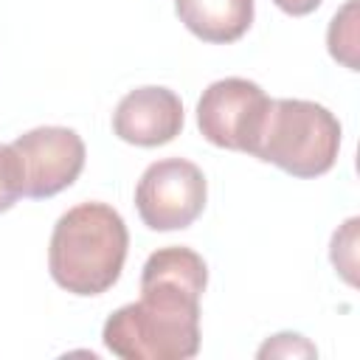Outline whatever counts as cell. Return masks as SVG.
<instances>
[{"label": "cell", "instance_id": "obj_1", "mask_svg": "<svg viewBox=\"0 0 360 360\" xmlns=\"http://www.w3.org/2000/svg\"><path fill=\"white\" fill-rule=\"evenodd\" d=\"M208 267L191 248L155 250L141 273V298L115 309L104 346L124 360H186L200 352V295Z\"/></svg>", "mask_w": 360, "mask_h": 360}, {"label": "cell", "instance_id": "obj_2", "mask_svg": "<svg viewBox=\"0 0 360 360\" xmlns=\"http://www.w3.org/2000/svg\"><path fill=\"white\" fill-rule=\"evenodd\" d=\"M127 248L129 233L112 205L79 202L53 225L48 267L62 290L73 295H101L118 281Z\"/></svg>", "mask_w": 360, "mask_h": 360}, {"label": "cell", "instance_id": "obj_3", "mask_svg": "<svg viewBox=\"0 0 360 360\" xmlns=\"http://www.w3.org/2000/svg\"><path fill=\"white\" fill-rule=\"evenodd\" d=\"M340 121L307 98H270L253 158L278 166L292 177H321L335 166Z\"/></svg>", "mask_w": 360, "mask_h": 360}, {"label": "cell", "instance_id": "obj_4", "mask_svg": "<svg viewBox=\"0 0 360 360\" xmlns=\"http://www.w3.org/2000/svg\"><path fill=\"white\" fill-rule=\"evenodd\" d=\"M267 110L270 96L256 82L228 76L202 90L197 101V127L214 146L253 155Z\"/></svg>", "mask_w": 360, "mask_h": 360}, {"label": "cell", "instance_id": "obj_5", "mask_svg": "<svg viewBox=\"0 0 360 360\" xmlns=\"http://www.w3.org/2000/svg\"><path fill=\"white\" fill-rule=\"evenodd\" d=\"M205 197L208 186L202 169L183 158L155 160L135 186V208L152 231L188 228L202 214Z\"/></svg>", "mask_w": 360, "mask_h": 360}, {"label": "cell", "instance_id": "obj_6", "mask_svg": "<svg viewBox=\"0 0 360 360\" xmlns=\"http://www.w3.org/2000/svg\"><path fill=\"white\" fill-rule=\"evenodd\" d=\"M11 149L22 169V194L42 200L65 191L84 169V141L68 127H37L22 132Z\"/></svg>", "mask_w": 360, "mask_h": 360}, {"label": "cell", "instance_id": "obj_7", "mask_svg": "<svg viewBox=\"0 0 360 360\" xmlns=\"http://www.w3.org/2000/svg\"><path fill=\"white\" fill-rule=\"evenodd\" d=\"M183 129V104L180 96L169 87H138L129 90L115 112L112 132L135 146H163L174 141Z\"/></svg>", "mask_w": 360, "mask_h": 360}, {"label": "cell", "instance_id": "obj_8", "mask_svg": "<svg viewBox=\"0 0 360 360\" xmlns=\"http://www.w3.org/2000/svg\"><path fill=\"white\" fill-rule=\"evenodd\" d=\"M180 22L202 42H236L253 22V0H174Z\"/></svg>", "mask_w": 360, "mask_h": 360}, {"label": "cell", "instance_id": "obj_9", "mask_svg": "<svg viewBox=\"0 0 360 360\" xmlns=\"http://www.w3.org/2000/svg\"><path fill=\"white\" fill-rule=\"evenodd\" d=\"M329 53L349 70H357V0H349L329 22Z\"/></svg>", "mask_w": 360, "mask_h": 360}, {"label": "cell", "instance_id": "obj_10", "mask_svg": "<svg viewBox=\"0 0 360 360\" xmlns=\"http://www.w3.org/2000/svg\"><path fill=\"white\" fill-rule=\"evenodd\" d=\"M22 197V169L11 143H0V214Z\"/></svg>", "mask_w": 360, "mask_h": 360}, {"label": "cell", "instance_id": "obj_11", "mask_svg": "<svg viewBox=\"0 0 360 360\" xmlns=\"http://www.w3.org/2000/svg\"><path fill=\"white\" fill-rule=\"evenodd\" d=\"M354 231H357V219L352 217L335 236H332V262H335V267L346 276V281H352L354 284V276H352V270H354Z\"/></svg>", "mask_w": 360, "mask_h": 360}, {"label": "cell", "instance_id": "obj_12", "mask_svg": "<svg viewBox=\"0 0 360 360\" xmlns=\"http://www.w3.org/2000/svg\"><path fill=\"white\" fill-rule=\"evenodd\" d=\"M284 14H292V17H304V14H312L321 0H273Z\"/></svg>", "mask_w": 360, "mask_h": 360}]
</instances>
